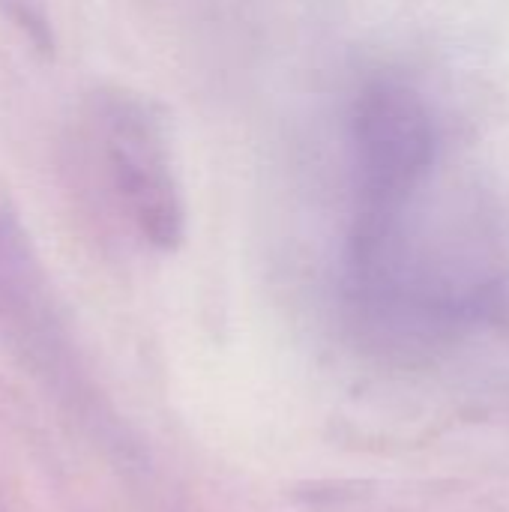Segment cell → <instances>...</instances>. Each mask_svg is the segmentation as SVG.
I'll return each mask as SVG.
<instances>
[{"label": "cell", "instance_id": "1", "mask_svg": "<svg viewBox=\"0 0 509 512\" xmlns=\"http://www.w3.org/2000/svg\"><path fill=\"white\" fill-rule=\"evenodd\" d=\"M99 132L114 192L129 216L150 243L174 246L183 234V207L159 126L135 99L114 96L99 108Z\"/></svg>", "mask_w": 509, "mask_h": 512}]
</instances>
